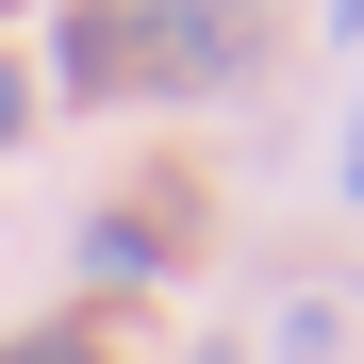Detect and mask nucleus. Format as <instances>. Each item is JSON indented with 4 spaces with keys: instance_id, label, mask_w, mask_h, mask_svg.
Segmentation results:
<instances>
[{
    "instance_id": "f257e3e1",
    "label": "nucleus",
    "mask_w": 364,
    "mask_h": 364,
    "mask_svg": "<svg viewBox=\"0 0 364 364\" xmlns=\"http://www.w3.org/2000/svg\"><path fill=\"white\" fill-rule=\"evenodd\" d=\"M133 83H232L249 67V0H116Z\"/></svg>"
},
{
    "instance_id": "f03ea898",
    "label": "nucleus",
    "mask_w": 364,
    "mask_h": 364,
    "mask_svg": "<svg viewBox=\"0 0 364 364\" xmlns=\"http://www.w3.org/2000/svg\"><path fill=\"white\" fill-rule=\"evenodd\" d=\"M67 83H133V33H116V0L67 17Z\"/></svg>"
},
{
    "instance_id": "7ed1b4c3",
    "label": "nucleus",
    "mask_w": 364,
    "mask_h": 364,
    "mask_svg": "<svg viewBox=\"0 0 364 364\" xmlns=\"http://www.w3.org/2000/svg\"><path fill=\"white\" fill-rule=\"evenodd\" d=\"M83 265H100V282H149V265H166V232H149V215H100V232H83Z\"/></svg>"
},
{
    "instance_id": "20e7f679",
    "label": "nucleus",
    "mask_w": 364,
    "mask_h": 364,
    "mask_svg": "<svg viewBox=\"0 0 364 364\" xmlns=\"http://www.w3.org/2000/svg\"><path fill=\"white\" fill-rule=\"evenodd\" d=\"M0 364H100V331H17Z\"/></svg>"
},
{
    "instance_id": "39448f33",
    "label": "nucleus",
    "mask_w": 364,
    "mask_h": 364,
    "mask_svg": "<svg viewBox=\"0 0 364 364\" xmlns=\"http://www.w3.org/2000/svg\"><path fill=\"white\" fill-rule=\"evenodd\" d=\"M17 133H33V83H17V67H0V149H17Z\"/></svg>"
},
{
    "instance_id": "423d86ee",
    "label": "nucleus",
    "mask_w": 364,
    "mask_h": 364,
    "mask_svg": "<svg viewBox=\"0 0 364 364\" xmlns=\"http://www.w3.org/2000/svg\"><path fill=\"white\" fill-rule=\"evenodd\" d=\"M348 199H364V133H348Z\"/></svg>"
},
{
    "instance_id": "0eeeda50",
    "label": "nucleus",
    "mask_w": 364,
    "mask_h": 364,
    "mask_svg": "<svg viewBox=\"0 0 364 364\" xmlns=\"http://www.w3.org/2000/svg\"><path fill=\"white\" fill-rule=\"evenodd\" d=\"M199 364H215V348H199Z\"/></svg>"
}]
</instances>
